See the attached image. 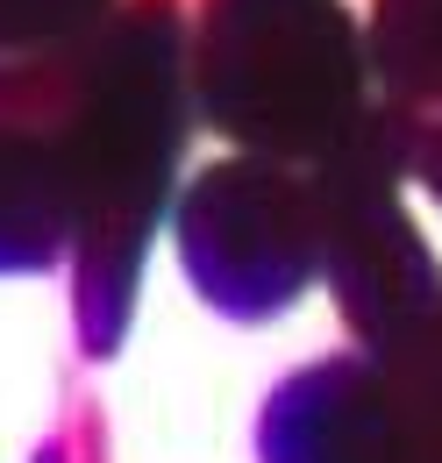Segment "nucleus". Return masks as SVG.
<instances>
[{"label": "nucleus", "mask_w": 442, "mask_h": 463, "mask_svg": "<svg viewBox=\"0 0 442 463\" xmlns=\"http://www.w3.org/2000/svg\"><path fill=\"white\" fill-rule=\"evenodd\" d=\"M178 136H186V51L165 7H143L86 51V71L57 128L72 172V242L86 257V321L101 314L108 286V343L136 292L143 229L158 214Z\"/></svg>", "instance_id": "obj_1"}, {"label": "nucleus", "mask_w": 442, "mask_h": 463, "mask_svg": "<svg viewBox=\"0 0 442 463\" xmlns=\"http://www.w3.org/2000/svg\"><path fill=\"white\" fill-rule=\"evenodd\" d=\"M200 100L264 157H329L364 128V51L335 0H215Z\"/></svg>", "instance_id": "obj_2"}, {"label": "nucleus", "mask_w": 442, "mask_h": 463, "mask_svg": "<svg viewBox=\"0 0 442 463\" xmlns=\"http://www.w3.org/2000/svg\"><path fill=\"white\" fill-rule=\"evenodd\" d=\"M178 242L193 286L221 314L257 321L314 286V264L329 250V200H314L307 178L278 172V157H235L186 193Z\"/></svg>", "instance_id": "obj_3"}, {"label": "nucleus", "mask_w": 442, "mask_h": 463, "mask_svg": "<svg viewBox=\"0 0 442 463\" xmlns=\"http://www.w3.org/2000/svg\"><path fill=\"white\" fill-rule=\"evenodd\" d=\"M264 463H442V349L335 356L285 378Z\"/></svg>", "instance_id": "obj_4"}, {"label": "nucleus", "mask_w": 442, "mask_h": 463, "mask_svg": "<svg viewBox=\"0 0 442 463\" xmlns=\"http://www.w3.org/2000/svg\"><path fill=\"white\" fill-rule=\"evenodd\" d=\"M64 229H72L64 143L36 128H0V271L51 264Z\"/></svg>", "instance_id": "obj_5"}, {"label": "nucleus", "mask_w": 442, "mask_h": 463, "mask_svg": "<svg viewBox=\"0 0 442 463\" xmlns=\"http://www.w3.org/2000/svg\"><path fill=\"white\" fill-rule=\"evenodd\" d=\"M379 64L399 100H442V0H379Z\"/></svg>", "instance_id": "obj_6"}, {"label": "nucleus", "mask_w": 442, "mask_h": 463, "mask_svg": "<svg viewBox=\"0 0 442 463\" xmlns=\"http://www.w3.org/2000/svg\"><path fill=\"white\" fill-rule=\"evenodd\" d=\"M108 0H0V51H43L57 36H79Z\"/></svg>", "instance_id": "obj_7"}, {"label": "nucleus", "mask_w": 442, "mask_h": 463, "mask_svg": "<svg viewBox=\"0 0 442 463\" xmlns=\"http://www.w3.org/2000/svg\"><path fill=\"white\" fill-rule=\"evenodd\" d=\"M407 172H421L428 185H436V200H442V121L414 143V150H407Z\"/></svg>", "instance_id": "obj_8"}]
</instances>
